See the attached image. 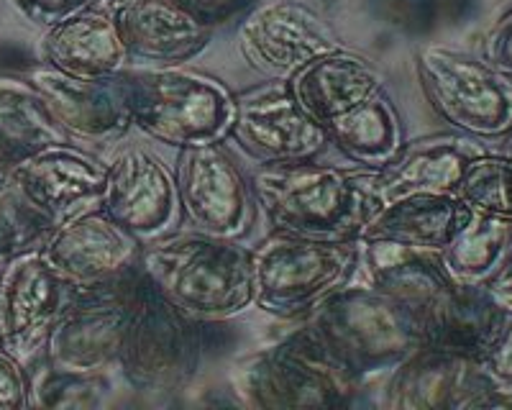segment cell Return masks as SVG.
<instances>
[{"instance_id": "1", "label": "cell", "mask_w": 512, "mask_h": 410, "mask_svg": "<svg viewBox=\"0 0 512 410\" xmlns=\"http://www.w3.org/2000/svg\"><path fill=\"white\" fill-rule=\"evenodd\" d=\"M249 185L274 231L310 239L356 241L382 205L367 170L349 172L315 159L259 164Z\"/></svg>"}, {"instance_id": "2", "label": "cell", "mask_w": 512, "mask_h": 410, "mask_svg": "<svg viewBox=\"0 0 512 410\" xmlns=\"http://www.w3.org/2000/svg\"><path fill=\"white\" fill-rule=\"evenodd\" d=\"M139 270L159 293L198 321H226L254 305L251 252L205 234L162 236L141 246Z\"/></svg>"}, {"instance_id": "3", "label": "cell", "mask_w": 512, "mask_h": 410, "mask_svg": "<svg viewBox=\"0 0 512 410\" xmlns=\"http://www.w3.org/2000/svg\"><path fill=\"white\" fill-rule=\"evenodd\" d=\"M308 326L328 357L359 385L420 346L413 308L367 282L328 295L310 311Z\"/></svg>"}, {"instance_id": "4", "label": "cell", "mask_w": 512, "mask_h": 410, "mask_svg": "<svg viewBox=\"0 0 512 410\" xmlns=\"http://www.w3.org/2000/svg\"><path fill=\"white\" fill-rule=\"evenodd\" d=\"M203 321L169 303L136 264L131 313L116 367L123 380L144 395L185 390L203 362Z\"/></svg>"}, {"instance_id": "5", "label": "cell", "mask_w": 512, "mask_h": 410, "mask_svg": "<svg viewBox=\"0 0 512 410\" xmlns=\"http://www.w3.org/2000/svg\"><path fill=\"white\" fill-rule=\"evenodd\" d=\"M126 88L134 126L167 147H205L231 134L236 95L216 77L162 67L126 72Z\"/></svg>"}, {"instance_id": "6", "label": "cell", "mask_w": 512, "mask_h": 410, "mask_svg": "<svg viewBox=\"0 0 512 410\" xmlns=\"http://www.w3.org/2000/svg\"><path fill=\"white\" fill-rule=\"evenodd\" d=\"M233 393L249 408L300 410L344 408L359 382L338 367L305 323L233 369Z\"/></svg>"}, {"instance_id": "7", "label": "cell", "mask_w": 512, "mask_h": 410, "mask_svg": "<svg viewBox=\"0 0 512 410\" xmlns=\"http://www.w3.org/2000/svg\"><path fill=\"white\" fill-rule=\"evenodd\" d=\"M359 270V241H328L274 231L251 249V285L259 311L280 318L310 313L349 285Z\"/></svg>"}, {"instance_id": "8", "label": "cell", "mask_w": 512, "mask_h": 410, "mask_svg": "<svg viewBox=\"0 0 512 410\" xmlns=\"http://www.w3.org/2000/svg\"><path fill=\"white\" fill-rule=\"evenodd\" d=\"M420 85L438 118L477 141L505 139L512 131V80L484 59L441 44L415 57Z\"/></svg>"}, {"instance_id": "9", "label": "cell", "mask_w": 512, "mask_h": 410, "mask_svg": "<svg viewBox=\"0 0 512 410\" xmlns=\"http://www.w3.org/2000/svg\"><path fill=\"white\" fill-rule=\"evenodd\" d=\"M134 270L95 287L75 290L70 305L49 331L41 359L72 372H105L116 367L131 313Z\"/></svg>"}, {"instance_id": "10", "label": "cell", "mask_w": 512, "mask_h": 410, "mask_svg": "<svg viewBox=\"0 0 512 410\" xmlns=\"http://www.w3.org/2000/svg\"><path fill=\"white\" fill-rule=\"evenodd\" d=\"M177 198L198 234L241 241L256 221V198L239 164L218 144L180 149Z\"/></svg>"}, {"instance_id": "11", "label": "cell", "mask_w": 512, "mask_h": 410, "mask_svg": "<svg viewBox=\"0 0 512 410\" xmlns=\"http://www.w3.org/2000/svg\"><path fill=\"white\" fill-rule=\"evenodd\" d=\"M75 287L64 282L41 249L18 254L0 270V346L26 369L41 357L49 331L70 305Z\"/></svg>"}, {"instance_id": "12", "label": "cell", "mask_w": 512, "mask_h": 410, "mask_svg": "<svg viewBox=\"0 0 512 410\" xmlns=\"http://www.w3.org/2000/svg\"><path fill=\"white\" fill-rule=\"evenodd\" d=\"M495 380L477 357L423 346L392 367L384 387L390 410H477L487 408Z\"/></svg>"}, {"instance_id": "13", "label": "cell", "mask_w": 512, "mask_h": 410, "mask_svg": "<svg viewBox=\"0 0 512 410\" xmlns=\"http://www.w3.org/2000/svg\"><path fill=\"white\" fill-rule=\"evenodd\" d=\"M98 205L141 244L162 239L182 216L175 175L146 149L131 147L105 164Z\"/></svg>"}, {"instance_id": "14", "label": "cell", "mask_w": 512, "mask_h": 410, "mask_svg": "<svg viewBox=\"0 0 512 410\" xmlns=\"http://www.w3.org/2000/svg\"><path fill=\"white\" fill-rule=\"evenodd\" d=\"M228 136L262 164L308 162L328 147L326 129L297 106L287 82L236 95V116Z\"/></svg>"}, {"instance_id": "15", "label": "cell", "mask_w": 512, "mask_h": 410, "mask_svg": "<svg viewBox=\"0 0 512 410\" xmlns=\"http://www.w3.org/2000/svg\"><path fill=\"white\" fill-rule=\"evenodd\" d=\"M141 241L93 203L57 223L41 252L75 290L111 282L139 264Z\"/></svg>"}, {"instance_id": "16", "label": "cell", "mask_w": 512, "mask_h": 410, "mask_svg": "<svg viewBox=\"0 0 512 410\" xmlns=\"http://www.w3.org/2000/svg\"><path fill=\"white\" fill-rule=\"evenodd\" d=\"M26 80L70 139L113 144L134 126L126 70L105 80H80L41 62L26 72Z\"/></svg>"}, {"instance_id": "17", "label": "cell", "mask_w": 512, "mask_h": 410, "mask_svg": "<svg viewBox=\"0 0 512 410\" xmlns=\"http://www.w3.org/2000/svg\"><path fill=\"white\" fill-rule=\"evenodd\" d=\"M239 47L254 67L287 75L344 49L336 31L300 0H269L241 21Z\"/></svg>"}, {"instance_id": "18", "label": "cell", "mask_w": 512, "mask_h": 410, "mask_svg": "<svg viewBox=\"0 0 512 410\" xmlns=\"http://www.w3.org/2000/svg\"><path fill=\"white\" fill-rule=\"evenodd\" d=\"M105 172L108 167L103 162L67 141L13 164L8 175L34 208L59 223L85 205L98 203Z\"/></svg>"}, {"instance_id": "19", "label": "cell", "mask_w": 512, "mask_h": 410, "mask_svg": "<svg viewBox=\"0 0 512 410\" xmlns=\"http://www.w3.org/2000/svg\"><path fill=\"white\" fill-rule=\"evenodd\" d=\"M111 16L128 59L157 65H177L198 57L213 36L210 26L200 24L175 0H118Z\"/></svg>"}, {"instance_id": "20", "label": "cell", "mask_w": 512, "mask_h": 410, "mask_svg": "<svg viewBox=\"0 0 512 410\" xmlns=\"http://www.w3.org/2000/svg\"><path fill=\"white\" fill-rule=\"evenodd\" d=\"M420 344L482 359L500 334L507 313L489 298L487 287H469L448 280L415 311Z\"/></svg>"}, {"instance_id": "21", "label": "cell", "mask_w": 512, "mask_h": 410, "mask_svg": "<svg viewBox=\"0 0 512 410\" xmlns=\"http://www.w3.org/2000/svg\"><path fill=\"white\" fill-rule=\"evenodd\" d=\"M484 152L477 139L464 134H438L405 144L387 167L369 172L379 203L410 193H456L466 164Z\"/></svg>"}, {"instance_id": "22", "label": "cell", "mask_w": 512, "mask_h": 410, "mask_svg": "<svg viewBox=\"0 0 512 410\" xmlns=\"http://www.w3.org/2000/svg\"><path fill=\"white\" fill-rule=\"evenodd\" d=\"M39 49L44 65L80 80L116 77L128 62L113 16L95 8H85L47 26Z\"/></svg>"}, {"instance_id": "23", "label": "cell", "mask_w": 512, "mask_h": 410, "mask_svg": "<svg viewBox=\"0 0 512 410\" xmlns=\"http://www.w3.org/2000/svg\"><path fill=\"white\" fill-rule=\"evenodd\" d=\"M292 98L315 123L326 126L361 100L384 90V75L369 59L346 49L323 54L287 77Z\"/></svg>"}, {"instance_id": "24", "label": "cell", "mask_w": 512, "mask_h": 410, "mask_svg": "<svg viewBox=\"0 0 512 410\" xmlns=\"http://www.w3.org/2000/svg\"><path fill=\"white\" fill-rule=\"evenodd\" d=\"M469 208L456 193H410L384 200L359 239H387L441 252Z\"/></svg>"}, {"instance_id": "25", "label": "cell", "mask_w": 512, "mask_h": 410, "mask_svg": "<svg viewBox=\"0 0 512 410\" xmlns=\"http://www.w3.org/2000/svg\"><path fill=\"white\" fill-rule=\"evenodd\" d=\"M356 241H359V270L367 277L364 282L413 311L428 303L448 282L438 252H425L387 239Z\"/></svg>"}, {"instance_id": "26", "label": "cell", "mask_w": 512, "mask_h": 410, "mask_svg": "<svg viewBox=\"0 0 512 410\" xmlns=\"http://www.w3.org/2000/svg\"><path fill=\"white\" fill-rule=\"evenodd\" d=\"M323 129L328 144L367 172L387 167L405 147V126L384 90L328 121Z\"/></svg>"}, {"instance_id": "27", "label": "cell", "mask_w": 512, "mask_h": 410, "mask_svg": "<svg viewBox=\"0 0 512 410\" xmlns=\"http://www.w3.org/2000/svg\"><path fill=\"white\" fill-rule=\"evenodd\" d=\"M72 141L26 77H0V170Z\"/></svg>"}, {"instance_id": "28", "label": "cell", "mask_w": 512, "mask_h": 410, "mask_svg": "<svg viewBox=\"0 0 512 410\" xmlns=\"http://www.w3.org/2000/svg\"><path fill=\"white\" fill-rule=\"evenodd\" d=\"M512 257V221L469 211L438 259L451 282L487 287Z\"/></svg>"}, {"instance_id": "29", "label": "cell", "mask_w": 512, "mask_h": 410, "mask_svg": "<svg viewBox=\"0 0 512 410\" xmlns=\"http://www.w3.org/2000/svg\"><path fill=\"white\" fill-rule=\"evenodd\" d=\"M111 380L105 372H72L36 359L29 367V408L82 410L108 403Z\"/></svg>"}, {"instance_id": "30", "label": "cell", "mask_w": 512, "mask_h": 410, "mask_svg": "<svg viewBox=\"0 0 512 410\" xmlns=\"http://www.w3.org/2000/svg\"><path fill=\"white\" fill-rule=\"evenodd\" d=\"M54 226L52 218L24 198L8 170H0V267L18 254L41 249Z\"/></svg>"}, {"instance_id": "31", "label": "cell", "mask_w": 512, "mask_h": 410, "mask_svg": "<svg viewBox=\"0 0 512 410\" xmlns=\"http://www.w3.org/2000/svg\"><path fill=\"white\" fill-rule=\"evenodd\" d=\"M456 195L469 211L512 221V157L479 152L466 164Z\"/></svg>"}, {"instance_id": "32", "label": "cell", "mask_w": 512, "mask_h": 410, "mask_svg": "<svg viewBox=\"0 0 512 410\" xmlns=\"http://www.w3.org/2000/svg\"><path fill=\"white\" fill-rule=\"evenodd\" d=\"M29 408V369L0 346V410Z\"/></svg>"}, {"instance_id": "33", "label": "cell", "mask_w": 512, "mask_h": 410, "mask_svg": "<svg viewBox=\"0 0 512 410\" xmlns=\"http://www.w3.org/2000/svg\"><path fill=\"white\" fill-rule=\"evenodd\" d=\"M484 62L512 80V6L495 21L484 36Z\"/></svg>"}, {"instance_id": "34", "label": "cell", "mask_w": 512, "mask_h": 410, "mask_svg": "<svg viewBox=\"0 0 512 410\" xmlns=\"http://www.w3.org/2000/svg\"><path fill=\"white\" fill-rule=\"evenodd\" d=\"M13 3L34 24L52 26L62 21V18L72 16V13L90 8L95 0H13Z\"/></svg>"}, {"instance_id": "35", "label": "cell", "mask_w": 512, "mask_h": 410, "mask_svg": "<svg viewBox=\"0 0 512 410\" xmlns=\"http://www.w3.org/2000/svg\"><path fill=\"white\" fill-rule=\"evenodd\" d=\"M175 3L190 11L200 24L216 29L218 24H226L239 13H244L254 0H175Z\"/></svg>"}, {"instance_id": "36", "label": "cell", "mask_w": 512, "mask_h": 410, "mask_svg": "<svg viewBox=\"0 0 512 410\" xmlns=\"http://www.w3.org/2000/svg\"><path fill=\"white\" fill-rule=\"evenodd\" d=\"M484 369L489 372V377L502 385H510L512 382V316L505 318L500 334L495 336L492 346L487 349V354L482 357Z\"/></svg>"}, {"instance_id": "37", "label": "cell", "mask_w": 512, "mask_h": 410, "mask_svg": "<svg viewBox=\"0 0 512 410\" xmlns=\"http://www.w3.org/2000/svg\"><path fill=\"white\" fill-rule=\"evenodd\" d=\"M487 293H489V298H492L497 305H500L502 313L512 316V257H510V262H507L505 267H502L500 275H497L495 280L489 282Z\"/></svg>"}, {"instance_id": "38", "label": "cell", "mask_w": 512, "mask_h": 410, "mask_svg": "<svg viewBox=\"0 0 512 410\" xmlns=\"http://www.w3.org/2000/svg\"><path fill=\"white\" fill-rule=\"evenodd\" d=\"M487 408H512V382L510 385L495 382V390L489 395Z\"/></svg>"}, {"instance_id": "39", "label": "cell", "mask_w": 512, "mask_h": 410, "mask_svg": "<svg viewBox=\"0 0 512 410\" xmlns=\"http://www.w3.org/2000/svg\"><path fill=\"white\" fill-rule=\"evenodd\" d=\"M507 136H510V144H507L505 154H507V157H512V131H510V134H507Z\"/></svg>"}, {"instance_id": "40", "label": "cell", "mask_w": 512, "mask_h": 410, "mask_svg": "<svg viewBox=\"0 0 512 410\" xmlns=\"http://www.w3.org/2000/svg\"><path fill=\"white\" fill-rule=\"evenodd\" d=\"M0 336H3V321H0Z\"/></svg>"}]
</instances>
